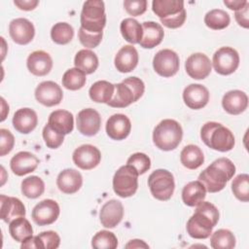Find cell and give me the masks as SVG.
Listing matches in <instances>:
<instances>
[{
    "instance_id": "1",
    "label": "cell",
    "mask_w": 249,
    "mask_h": 249,
    "mask_svg": "<svg viewBox=\"0 0 249 249\" xmlns=\"http://www.w3.org/2000/svg\"><path fill=\"white\" fill-rule=\"evenodd\" d=\"M219 221L218 208L208 201L196 205L195 213L187 222V232L196 239H205L212 233L213 228Z\"/></svg>"
},
{
    "instance_id": "2",
    "label": "cell",
    "mask_w": 249,
    "mask_h": 249,
    "mask_svg": "<svg viewBox=\"0 0 249 249\" xmlns=\"http://www.w3.org/2000/svg\"><path fill=\"white\" fill-rule=\"evenodd\" d=\"M235 173V165L228 158H219L208 165L198 175L205 190L209 193H218L222 191L229 180Z\"/></svg>"
},
{
    "instance_id": "3",
    "label": "cell",
    "mask_w": 249,
    "mask_h": 249,
    "mask_svg": "<svg viewBox=\"0 0 249 249\" xmlns=\"http://www.w3.org/2000/svg\"><path fill=\"white\" fill-rule=\"evenodd\" d=\"M200 137L206 146L219 152L231 151L235 144L232 132L217 122L205 123L200 129Z\"/></svg>"
},
{
    "instance_id": "4",
    "label": "cell",
    "mask_w": 249,
    "mask_h": 249,
    "mask_svg": "<svg viewBox=\"0 0 249 249\" xmlns=\"http://www.w3.org/2000/svg\"><path fill=\"white\" fill-rule=\"evenodd\" d=\"M145 85L140 78L128 77L115 85L114 94L107 103L114 108H124L137 101L144 93Z\"/></svg>"
},
{
    "instance_id": "5",
    "label": "cell",
    "mask_w": 249,
    "mask_h": 249,
    "mask_svg": "<svg viewBox=\"0 0 249 249\" xmlns=\"http://www.w3.org/2000/svg\"><path fill=\"white\" fill-rule=\"evenodd\" d=\"M152 9L160 22L168 28H178L186 20L187 16L182 0H154Z\"/></svg>"
},
{
    "instance_id": "6",
    "label": "cell",
    "mask_w": 249,
    "mask_h": 249,
    "mask_svg": "<svg viewBox=\"0 0 249 249\" xmlns=\"http://www.w3.org/2000/svg\"><path fill=\"white\" fill-rule=\"evenodd\" d=\"M183 137L181 124L172 119L162 120L153 131V142L162 151H171L177 148Z\"/></svg>"
},
{
    "instance_id": "7",
    "label": "cell",
    "mask_w": 249,
    "mask_h": 249,
    "mask_svg": "<svg viewBox=\"0 0 249 249\" xmlns=\"http://www.w3.org/2000/svg\"><path fill=\"white\" fill-rule=\"evenodd\" d=\"M81 27L88 32L101 33L106 24L105 5L101 0H89L81 12Z\"/></svg>"
},
{
    "instance_id": "8",
    "label": "cell",
    "mask_w": 249,
    "mask_h": 249,
    "mask_svg": "<svg viewBox=\"0 0 249 249\" xmlns=\"http://www.w3.org/2000/svg\"><path fill=\"white\" fill-rule=\"evenodd\" d=\"M148 186L156 199L165 201L168 200L174 193V177L172 173L166 169H157L150 174Z\"/></svg>"
},
{
    "instance_id": "9",
    "label": "cell",
    "mask_w": 249,
    "mask_h": 249,
    "mask_svg": "<svg viewBox=\"0 0 249 249\" xmlns=\"http://www.w3.org/2000/svg\"><path fill=\"white\" fill-rule=\"evenodd\" d=\"M138 172L136 169L125 164L121 166L113 177V190L121 197L133 196L138 188Z\"/></svg>"
},
{
    "instance_id": "10",
    "label": "cell",
    "mask_w": 249,
    "mask_h": 249,
    "mask_svg": "<svg viewBox=\"0 0 249 249\" xmlns=\"http://www.w3.org/2000/svg\"><path fill=\"white\" fill-rule=\"evenodd\" d=\"M212 64L218 74L230 75L239 65V54L233 48L222 47L213 54Z\"/></svg>"
},
{
    "instance_id": "11",
    "label": "cell",
    "mask_w": 249,
    "mask_h": 249,
    "mask_svg": "<svg viewBox=\"0 0 249 249\" xmlns=\"http://www.w3.org/2000/svg\"><path fill=\"white\" fill-rule=\"evenodd\" d=\"M153 67L155 71L161 77L169 78L174 76L180 67V59L178 54L169 49L159 51L153 59Z\"/></svg>"
},
{
    "instance_id": "12",
    "label": "cell",
    "mask_w": 249,
    "mask_h": 249,
    "mask_svg": "<svg viewBox=\"0 0 249 249\" xmlns=\"http://www.w3.org/2000/svg\"><path fill=\"white\" fill-rule=\"evenodd\" d=\"M60 213L58 203L53 199H44L37 203L32 210V220L38 226H48L56 221Z\"/></svg>"
},
{
    "instance_id": "13",
    "label": "cell",
    "mask_w": 249,
    "mask_h": 249,
    "mask_svg": "<svg viewBox=\"0 0 249 249\" xmlns=\"http://www.w3.org/2000/svg\"><path fill=\"white\" fill-rule=\"evenodd\" d=\"M74 163L81 169L89 170L96 167L101 160L100 151L93 145L84 144L73 152Z\"/></svg>"
},
{
    "instance_id": "14",
    "label": "cell",
    "mask_w": 249,
    "mask_h": 249,
    "mask_svg": "<svg viewBox=\"0 0 249 249\" xmlns=\"http://www.w3.org/2000/svg\"><path fill=\"white\" fill-rule=\"evenodd\" d=\"M63 97L61 88L53 81L40 83L35 89L36 100L47 107L58 105Z\"/></svg>"
},
{
    "instance_id": "15",
    "label": "cell",
    "mask_w": 249,
    "mask_h": 249,
    "mask_svg": "<svg viewBox=\"0 0 249 249\" xmlns=\"http://www.w3.org/2000/svg\"><path fill=\"white\" fill-rule=\"evenodd\" d=\"M211 68L212 64L209 57L202 53L191 54L185 62L187 74L195 80L205 79L210 74Z\"/></svg>"
},
{
    "instance_id": "16",
    "label": "cell",
    "mask_w": 249,
    "mask_h": 249,
    "mask_svg": "<svg viewBox=\"0 0 249 249\" xmlns=\"http://www.w3.org/2000/svg\"><path fill=\"white\" fill-rule=\"evenodd\" d=\"M76 123L79 132L86 136H93L100 129L101 117L96 110L86 108L78 113Z\"/></svg>"
},
{
    "instance_id": "17",
    "label": "cell",
    "mask_w": 249,
    "mask_h": 249,
    "mask_svg": "<svg viewBox=\"0 0 249 249\" xmlns=\"http://www.w3.org/2000/svg\"><path fill=\"white\" fill-rule=\"evenodd\" d=\"M9 33L13 41L18 45H26L35 35L33 23L24 18L13 19L9 24Z\"/></svg>"
},
{
    "instance_id": "18",
    "label": "cell",
    "mask_w": 249,
    "mask_h": 249,
    "mask_svg": "<svg viewBox=\"0 0 249 249\" xmlns=\"http://www.w3.org/2000/svg\"><path fill=\"white\" fill-rule=\"evenodd\" d=\"M185 104L194 110L201 109L209 101V91L207 88L200 84H191L183 91Z\"/></svg>"
},
{
    "instance_id": "19",
    "label": "cell",
    "mask_w": 249,
    "mask_h": 249,
    "mask_svg": "<svg viewBox=\"0 0 249 249\" xmlns=\"http://www.w3.org/2000/svg\"><path fill=\"white\" fill-rule=\"evenodd\" d=\"M124 217V206L120 200L110 199L105 202L99 212L100 223L103 227L113 229L120 224Z\"/></svg>"
},
{
    "instance_id": "20",
    "label": "cell",
    "mask_w": 249,
    "mask_h": 249,
    "mask_svg": "<svg viewBox=\"0 0 249 249\" xmlns=\"http://www.w3.org/2000/svg\"><path fill=\"white\" fill-rule=\"evenodd\" d=\"M25 216V206L20 199L14 196H0V217L5 223Z\"/></svg>"
},
{
    "instance_id": "21",
    "label": "cell",
    "mask_w": 249,
    "mask_h": 249,
    "mask_svg": "<svg viewBox=\"0 0 249 249\" xmlns=\"http://www.w3.org/2000/svg\"><path fill=\"white\" fill-rule=\"evenodd\" d=\"M131 130L130 120L124 114H114L106 122L107 135L113 140H123Z\"/></svg>"
},
{
    "instance_id": "22",
    "label": "cell",
    "mask_w": 249,
    "mask_h": 249,
    "mask_svg": "<svg viewBox=\"0 0 249 249\" xmlns=\"http://www.w3.org/2000/svg\"><path fill=\"white\" fill-rule=\"evenodd\" d=\"M39 164V159L30 152L21 151L16 154L10 160V167L14 174L23 176L33 172Z\"/></svg>"
},
{
    "instance_id": "23",
    "label": "cell",
    "mask_w": 249,
    "mask_h": 249,
    "mask_svg": "<svg viewBox=\"0 0 249 249\" xmlns=\"http://www.w3.org/2000/svg\"><path fill=\"white\" fill-rule=\"evenodd\" d=\"M26 65L33 75L41 77L50 73L53 67V59L45 51H34L28 55Z\"/></svg>"
},
{
    "instance_id": "24",
    "label": "cell",
    "mask_w": 249,
    "mask_h": 249,
    "mask_svg": "<svg viewBox=\"0 0 249 249\" xmlns=\"http://www.w3.org/2000/svg\"><path fill=\"white\" fill-rule=\"evenodd\" d=\"M56 185L62 193L72 195L81 189L83 185V177L76 169L67 168L57 175Z\"/></svg>"
},
{
    "instance_id": "25",
    "label": "cell",
    "mask_w": 249,
    "mask_h": 249,
    "mask_svg": "<svg viewBox=\"0 0 249 249\" xmlns=\"http://www.w3.org/2000/svg\"><path fill=\"white\" fill-rule=\"evenodd\" d=\"M222 106L231 115H238L244 112L248 106L247 94L239 89L226 92L222 99Z\"/></svg>"
},
{
    "instance_id": "26",
    "label": "cell",
    "mask_w": 249,
    "mask_h": 249,
    "mask_svg": "<svg viewBox=\"0 0 249 249\" xmlns=\"http://www.w3.org/2000/svg\"><path fill=\"white\" fill-rule=\"evenodd\" d=\"M115 67L119 72L128 73L132 71L138 63V53L131 45L122 47L114 59Z\"/></svg>"
},
{
    "instance_id": "27",
    "label": "cell",
    "mask_w": 249,
    "mask_h": 249,
    "mask_svg": "<svg viewBox=\"0 0 249 249\" xmlns=\"http://www.w3.org/2000/svg\"><path fill=\"white\" fill-rule=\"evenodd\" d=\"M38 124V117L34 110L21 108L16 111L13 117V125L20 133L27 134L35 129Z\"/></svg>"
},
{
    "instance_id": "28",
    "label": "cell",
    "mask_w": 249,
    "mask_h": 249,
    "mask_svg": "<svg viewBox=\"0 0 249 249\" xmlns=\"http://www.w3.org/2000/svg\"><path fill=\"white\" fill-rule=\"evenodd\" d=\"M143 36L139 42L144 49H153L160 45L163 39L164 31L160 23L155 21H145L142 23Z\"/></svg>"
},
{
    "instance_id": "29",
    "label": "cell",
    "mask_w": 249,
    "mask_h": 249,
    "mask_svg": "<svg viewBox=\"0 0 249 249\" xmlns=\"http://www.w3.org/2000/svg\"><path fill=\"white\" fill-rule=\"evenodd\" d=\"M48 124L63 135L69 134L74 128V118L67 110H55L49 116Z\"/></svg>"
},
{
    "instance_id": "30",
    "label": "cell",
    "mask_w": 249,
    "mask_h": 249,
    "mask_svg": "<svg viewBox=\"0 0 249 249\" xmlns=\"http://www.w3.org/2000/svg\"><path fill=\"white\" fill-rule=\"evenodd\" d=\"M206 196V190L203 184L196 180L189 182L182 190L183 202L188 206H196L204 200Z\"/></svg>"
},
{
    "instance_id": "31",
    "label": "cell",
    "mask_w": 249,
    "mask_h": 249,
    "mask_svg": "<svg viewBox=\"0 0 249 249\" xmlns=\"http://www.w3.org/2000/svg\"><path fill=\"white\" fill-rule=\"evenodd\" d=\"M181 163L188 169H196L202 165L204 156L201 149L194 144L187 145L183 148L180 154Z\"/></svg>"
},
{
    "instance_id": "32",
    "label": "cell",
    "mask_w": 249,
    "mask_h": 249,
    "mask_svg": "<svg viewBox=\"0 0 249 249\" xmlns=\"http://www.w3.org/2000/svg\"><path fill=\"white\" fill-rule=\"evenodd\" d=\"M115 90V85L107 81H97L89 88V94L92 101L97 103H108Z\"/></svg>"
},
{
    "instance_id": "33",
    "label": "cell",
    "mask_w": 249,
    "mask_h": 249,
    "mask_svg": "<svg viewBox=\"0 0 249 249\" xmlns=\"http://www.w3.org/2000/svg\"><path fill=\"white\" fill-rule=\"evenodd\" d=\"M120 30L124 40L131 44H139L143 36L142 25L132 18L123 19Z\"/></svg>"
},
{
    "instance_id": "34",
    "label": "cell",
    "mask_w": 249,
    "mask_h": 249,
    "mask_svg": "<svg viewBox=\"0 0 249 249\" xmlns=\"http://www.w3.org/2000/svg\"><path fill=\"white\" fill-rule=\"evenodd\" d=\"M75 67L82 70L85 74L93 73L98 67V57L90 50L79 51L74 58Z\"/></svg>"
},
{
    "instance_id": "35",
    "label": "cell",
    "mask_w": 249,
    "mask_h": 249,
    "mask_svg": "<svg viewBox=\"0 0 249 249\" xmlns=\"http://www.w3.org/2000/svg\"><path fill=\"white\" fill-rule=\"evenodd\" d=\"M9 232L13 239L18 242H23L33 234L31 224L24 217L13 220L9 225Z\"/></svg>"
},
{
    "instance_id": "36",
    "label": "cell",
    "mask_w": 249,
    "mask_h": 249,
    "mask_svg": "<svg viewBox=\"0 0 249 249\" xmlns=\"http://www.w3.org/2000/svg\"><path fill=\"white\" fill-rule=\"evenodd\" d=\"M231 22V18L229 14L221 9H213L209 11L204 17V23L207 27L220 30L229 26Z\"/></svg>"
},
{
    "instance_id": "37",
    "label": "cell",
    "mask_w": 249,
    "mask_h": 249,
    "mask_svg": "<svg viewBox=\"0 0 249 249\" xmlns=\"http://www.w3.org/2000/svg\"><path fill=\"white\" fill-rule=\"evenodd\" d=\"M45 191L44 181L38 176H29L21 182V193L28 198H37Z\"/></svg>"
},
{
    "instance_id": "38",
    "label": "cell",
    "mask_w": 249,
    "mask_h": 249,
    "mask_svg": "<svg viewBox=\"0 0 249 249\" xmlns=\"http://www.w3.org/2000/svg\"><path fill=\"white\" fill-rule=\"evenodd\" d=\"M210 245L214 249H231L235 246V236L226 229H220L210 237Z\"/></svg>"
},
{
    "instance_id": "39",
    "label": "cell",
    "mask_w": 249,
    "mask_h": 249,
    "mask_svg": "<svg viewBox=\"0 0 249 249\" xmlns=\"http://www.w3.org/2000/svg\"><path fill=\"white\" fill-rule=\"evenodd\" d=\"M87 78H86V74L74 67V68H70L68 69L62 77V86L70 90H77L82 89L85 84H86Z\"/></svg>"
},
{
    "instance_id": "40",
    "label": "cell",
    "mask_w": 249,
    "mask_h": 249,
    "mask_svg": "<svg viewBox=\"0 0 249 249\" xmlns=\"http://www.w3.org/2000/svg\"><path fill=\"white\" fill-rule=\"evenodd\" d=\"M74 36L73 27L67 22H57L51 30V37L53 41L58 45L68 44Z\"/></svg>"
},
{
    "instance_id": "41",
    "label": "cell",
    "mask_w": 249,
    "mask_h": 249,
    "mask_svg": "<svg viewBox=\"0 0 249 249\" xmlns=\"http://www.w3.org/2000/svg\"><path fill=\"white\" fill-rule=\"evenodd\" d=\"M91 246L95 249H115L118 246V238L113 232L103 230L94 234Z\"/></svg>"
},
{
    "instance_id": "42",
    "label": "cell",
    "mask_w": 249,
    "mask_h": 249,
    "mask_svg": "<svg viewBox=\"0 0 249 249\" xmlns=\"http://www.w3.org/2000/svg\"><path fill=\"white\" fill-rule=\"evenodd\" d=\"M231 191L237 199L247 202L249 200V175L246 173L237 175L231 183Z\"/></svg>"
},
{
    "instance_id": "43",
    "label": "cell",
    "mask_w": 249,
    "mask_h": 249,
    "mask_svg": "<svg viewBox=\"0 0 249 249\" xmlns=\"http://www.w3.org/2000/svg\"><path fill=\"white\" fill-rule=\"evenodd\" d=\"M33 237L37 249H55L60 244V237L53 231H42Z\"/></svg>"
},
{
    "instance_id": "44",
    "label": "cell",
    "mask_w": 249,
    "mask_h": 249,
    "mask_svg": "<svg viewBox=\"0 0 249 249\" xmlns=\"http://www.w3.org/2000/svg\"><path fill=\"white\" fill-rule=\"evenodd\" d=\"M126 164L133 166L139 175L144 174L151 167V160L144 153H134L126 160Z\"/></svg>"
},
{
    "instance_id": "45",
    "label": "cell",
    "mask_w": 249,
    "mask_h": 249,
    "mask_svg": "<svg viewBox=\"0 0 249 249\" xmlns=\"http://www.w3.org/2000/svg\"><path fill=\"white\" fill-rule=\"evenodd\" d=\"M43 138L48 148L56 149L63 143L64 135L55 131L47 124L43 128Z\"/></svg>"
},
{
    "instance_id": "46",
    "label": "cell",
    "mask_w": 249,
    "mask_h": 249,
    "mask_svg": "<svg viewBox=\"0 0 249 249\" xmlns=\"http://www.w3.org/2000/svg\"><path fill=\"white\" fill-rule=\"evenodd\" d=\"M102 36H103V32L101 33H91V32H88L85 29H83L82 27H80L79 32H78V37L80 40V43L86 47V48H96L101 40H102Z\"/></svg>"
},
{
    "instance_id": "47",
    "label": "cell",
    "mask_w": 249,
    "mask_h": 249,
    "mask_svg": "<svg viewBox=\"0 0 249 249\" xmlns=\"http://www.w3.org/2000/svg\"><path fill=\"white\" fill-rule=\"evenodd\" d=\"M15 145V137L10 130L6 128L0 129V156L9 154Z\"/></svg>"
},
{
    "instance_id": "48",
    "label": "cell",
    "mask_w": 249,
    "mask_h": 249,
    "mask_svg": "<svg viewBox=\"0 0 249 249\" xmlns=\"http://www.w3.org/2000/svg\"><path fill=\"white\" fill-rule=\"evenodd\" d=\"M147 4L146 0H125L124 2V7L127 14L136 17L141 16L146 12Z\"/></svg>"
},
{
    "instance_id": "49",
    "label": "cell",
    "mask_w": 249,
    "mask_h": 249,
    "mask_svg": "<svg viewBox=\"0 0 249 249\" xmlns=\"http://www.w3.org/2000/svg\"><path fill=\"white\" fill-rule=\"evenodd\" d=\"M248 12H249V2H247V4L242 9L235 11V13H234L235 20L237 21V23L240 26H242L244 28H248V26H249Z\"/></svg>"
},
{
    "instance_id": "50",
    "label": "cell",
    "mask_w": 249,
    "mask_h": 249,
    "mask_svg": "<svg viewBox=\"0 0 249 249\" xmlns=\"http://www.w3.org/2000/svg\"><path fill=\"white\" fill-rule=\"evenodd\" d=\"M14 4L20 10L31 11L39 4L38 0H15Z\"/></svg>"
},
{
    "instance_id": "51",
    "label": "cell",
    "mask_w": 249,
    "mask_h": 249,
    "mask_svg": "<svg viewBox=\"0 0 249 249\" xmlns=\"http://www.w3.org/2000/svg\"><path fill=\"white\" fill-rule=\"evenodd\" d=\"M248 1L246 0H225L224 4L231 10H234V11H238L240 9H242Z\"/></svg>"
},
{
    "instance_id": "52",
    "label": "cell",
    "mask_w": 249,
    "mask_h": 249,
    "mask_svg": "<svg viewBox=\"0 0 249 249\" xmlns=\"http://www.w3.org/2000/svg\"><path fill=\"white\" fill-rule=\"evenodd\" d=\"M125 248H149V245L140 239H132L126 245Z\"/></svg>"
}]
</instances>
